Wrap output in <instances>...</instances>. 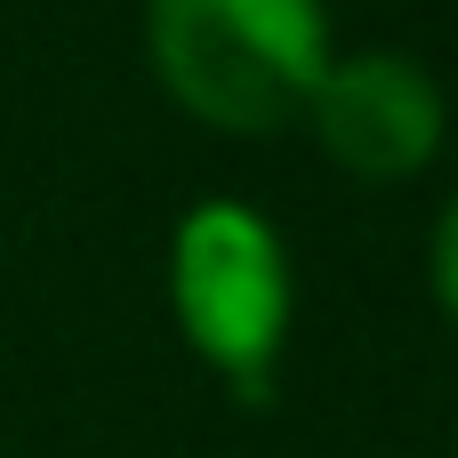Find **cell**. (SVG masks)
<instances>
[{"label": "cell", "mask_w": 458, "mask_h": 458, "mask_svg": "<svg viewBox=\"0 0 458 458\" xmlns=\"http://www.w3.org/2000/svg\"><path fill=\"white\" fill-rule=\"evenodd\" d=\"M169 306H177L185 346L217 378H233L242 403L274 394V362H282V330H290V266L258 209L209 201L177 225Z\"/></svg>", "instance_id": "obj_2"}, {"label": "cell", "mask_w": 458, "mask_h": 458, "mask_svg": "<svg viewBox=\"0 0 458 458\" xmlns=\"http://www.w3.org/2000/svg\"><path fill=\"white\" fill-rule=\"evenodd\" d=\"M435 298H443V314L458 330V201L435 217Z\"/></svg>", "instance_id": "obj_4"}, {"label": "cell", "mask_w": 458, "mask_h": 458, "mask_svg": "<svg viewBox=\"0 0 458 458\" xmlns=\"http://www.w3.org/2000/svg\"><path fill=\"white\" fill-rule=\"evenodd\" d=\"M306 121H314L322 153L362 185H403L443 153V89L427 81V64H411L394 48L330 56L306 97Z\"/></svg>", "instance_id": "obj_3"}, {"label": "cell", "mask_w": 458, "mask_h": 458, "mask_svg": "<svg viewBox=\"0 0 458 458\" xmlns=\"http://www.w3.org/2000/svg\"><path fill=\"white\" fill-rule=\"evenodd\" d=\"M145 56L193 121L266 137L306 113L330 64V16L322 0H145Z\"/></svg>", "instance_id": "obj_1"}]
</instances>
